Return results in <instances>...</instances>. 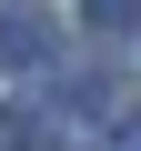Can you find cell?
Here are the masks:
<instances>
[{"mask_svg": "<svg viewBox=\"0 0 141 151\" xmlns=\"http://www.w3.org/2000/svg\"><path fill=\"white\" fill-rule=\"evenodd\" d=\"M0 60H50V10H30V0H10V10H0Z\"/></svg>", "mask_w": 141, "mask_h": 151, "instance_id": "obj_1", "label": "cell"}, {"mask_svg": "<svg viewBox=\"0 0 141 151\" xmlns=\"http://www.w3.org/2000/svg\"><path fill=\"white\" fill-rule=\"evenodd\" d=\"M81 20H91V30H131V20H141V0H81Z\"/></svg>", "mask_w": 141, "mask_h": 151, "instance_id": "obj_2", "label": "cell"}]
</instances>
